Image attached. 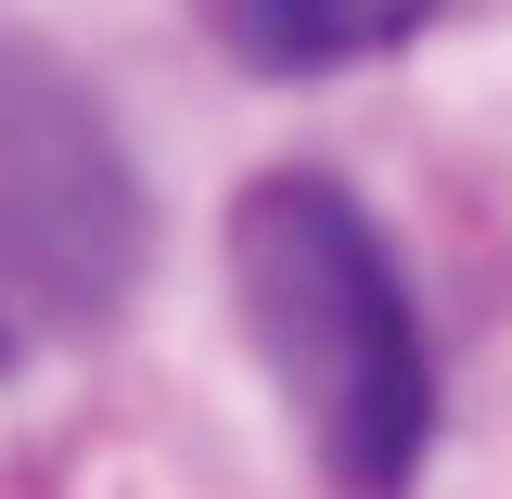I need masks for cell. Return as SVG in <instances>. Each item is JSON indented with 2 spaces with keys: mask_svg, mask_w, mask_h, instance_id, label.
Masks as SVG:
<instances>
[{
  "mask_svg": "<svg viewBox=\"0 0 512 499\" xmlns=\"http://www.w3.org/2000/svg\"><path fill=\"white\" fill-rule=\"evenodd\" d=\"M0 372H13V320H0Z\"/></svg>",
  "mask_w": 512,
  "mask_h": 499,
  "instance_id": "obj_4",
  "label": "cell"
},
{
  "mask_svg": "<svg viewBox=\"0 0 512 499\" xmlns=\"http://www.w3.org/2000/svg\"><path fill=\"white\" fill-rule=\"evenodd\" d=\"M141 269H154V192L128 167V128L52 39L0 26V282L39 320L90 333L141 295Z\"/></svg>",
  "mask_w": 512,
  "mask_h": 499,
  "instance_id": "obj_2",
  "label": "cell"
},
{
  "mask_svg": "<svg viewBox=\"0 0 512 499\" xmlns=\"http://www.w3.org/2000/svg\"><path fill=\"white\" fill-rule=\"evenodd\" d=\"M423 26H436V0H218V39L244 77H346Z\"/></svg>",
  "mask_w": 512,
  "mask_h": 499,
  "instance_id": "obj_3",
  "label": "cell"
},
{
  "mask_svg": "<svg viewBox=\"0 0 512 499\" xmlns=\"http://www.w3.org/2000/svg\"><path fill=\"white\" fill-rule=\"evenodd\" d=\"M231 308L333 499H410L436 448V359L372 205L333 167H269L231 205Z\"/></svg>",
  "mask_w": 512,
  "mask_h": 499,
  "instance_id": "obj_1",
  "label": "cell"
}]
</instances>
